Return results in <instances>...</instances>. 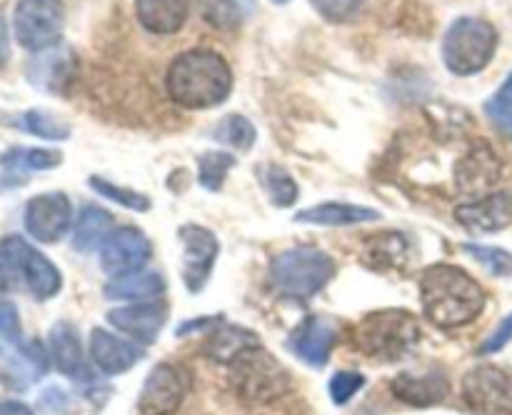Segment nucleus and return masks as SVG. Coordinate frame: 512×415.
<instances>
[{"label":"nucleus","instance_id":"1","mask_svg":"<svg viewBox=\"0 0 512 415\" xmlns=\"http://www.w3.org/2000/svg\"><path fill=\"white\" fill-rule=\"evenodd\" d=\"M423 310L438 328H460L483 313L485 290L458 265H430L420 275Z\"/></svg>","mask_w":512,"mask_h":415},{"label":"nucleus","instance_id":"2","mask_svg":"<svg viewBox=\"0 0 512 415\" xmlns=\"http://www.w3.org/2000/svg\"><path fill=\"white\" fill-rule=\"evenodd\" d=\"M165 83L175 103L188 110H205L228 98L233 73L213 50H188L173 60Z\"/></svg>","mask_w":512,"mask_h":415},{"label":"nucleus","instance_id":"3","mask_svg":"<svg viewBox=\"0 0 512 415\" xmlns=\"http://www.w3.org/2000/svg\"><path fill=\"white\" fill-rule=\"evenodd\" d=\"M420 325L408 310H378L355 328V348L373 360H400L418 345Z\"/></svg>","mask_w":512,"mask_h":415},{"label":"nucleus","instance_id":"4","mask_svg":"<svg viewBox=\"0 0 512 415\" xmlns=\"http://www.w3.org/2000/svg\"><path fill=\"white\" fill-rule=\"evenodd\" d=\"M335 263L318 248H290L270 263V283L285 298L310 300L330 283Z\"/></svg>","mask_w":512,"mask_h":415},{"label":"nucleus","instance_id":"5","mask_svg":"<svg viewBox=\"0 0 512 415\" xmlns=\"http://www.w3.org/2000/svg\"><path fill=\"white\" fill-rule=\"evenodd\" d=\"M498 50V30L483 18H458L443 38V60L453 75L485 70Z\"/></svg>","mask_w":512,"mask_h":415},{"label":"nucleus","instance_id":"6","mask_svg":"<svg viewBox=\"0 0 512 415\" xmlns=\"http://www.w3.org/2000/svg\"><path fill=\"white\" fill-rule=\"evenodd\" d=\"M15 278L23 280L38 300L53 298L63 288L60 270L43 253L18 235H8L0 240V283L13 285Z\"/></svg>","mask_w":512,"mask_h":415},{"label":"nucleus","instance_id":"7","mask_svg":"<svg viewBox=\"0 0 512 415\" xmlns=\"http://www.w3.org/2000/svg\"><path fill=\"white\" fill-rule=\"evenodd\" d=\"M235 390L253 403H270L288 388V373L283 365L265 353L263 348H250L233 360Z\"/></svg>","mask_w":512,"mask_h":415},{"label":"nucleus","instance_id":"8","mask_svg":"<svg viewBox=\"0 0 512 415\" xmlns=\"http://www.w3.org/2000/svg\"><path fill=\"white\" fill-rule=\"evenodd\" d=\"M463 400L480 415H512V373L500 365H475L463 378Z\"/></svg>","mask_w":512,"mask_h":415},{"label":"nucleus","instance_id":"9","mask_svg":"<svg viewBox=\"0 0 512 415\" xmlns=\"http://www.w3.org/2000/svg\"><path fill=\"white\" fill-rule=\"evenodd\" d=\"M13 28L23 48L33 53L53 48L63 33V8L58 0H20L15 5Z\"/></svg>","mask_w":512,"mask_h":415},{"label":"nucleus","instance_id":"10","mask_svg":"<svg viewBox=\"0 0 512 415\" xmlns=\"http://www.w3.org/2000/svg\"><path fill=\"white\" fill-rule=\"evenodd\" d=\"M180 243H183V280L190 293H198L205 288L213 265L218 260L220 243L208 228L203 225H183L178 230Z\"/></svg>","mask_w":512,"mask_h":415},{"label":"nucleus","instance_id":"11","mask_svg":"<svg viewBox=\"0 0 512 415\" xmlns=\"http://www.w3.org/2000/svg\"><path fill=\"white\" fill-rule=\"evenodd\" d=\"M150 255H153V243L143 230L118 228L108 235V240L100 248V265H103L105 273L118 278V275L143 270Z\"/></svg>","mask_w":512,"mask_h":415},{"label":"nucleus","instance_id":"12","mask_svg":"<svg viewBox=\"0 0 512 415\" xmlns=\"http://www.w3.org/2000/svg\"><path fill=\"white\" fill-rule=\"evenodd\" d=\"M70 218H73V208H70L68 195L43 193L30 198V203L25 205L23 223L30 238L38 243H55L68 233Z\"/></svg>","mask_w":512,"mask_h":415},{"label":"nucleus","instance_id":"13","mask_svg":"<svg viewBox=\"0 0 512 415\" xmlns=\"http://www.w3.org/2000/svg\"><path fill=\"white\" fill-rule=\"evenodd\" d=\"M183 373L175 365L160 363L150 370L148 380H145L143 390L138 398V410L143 415H170L180 408L185 398Z\"/></svg>","mask_w":512,"mask_h":415},{"label":"nucleus","instance_id":"14","mask_svg":"<svg viewBox=\"0 0 512 415\" xmlns=\"http://www.w3.org/2000/svg\"><path fill=\"white\" fill-rule=\"evenodd\" d=\"M75 55L68 45L38 50L28 63V80L45 93H65L75 78Z\"/></svg>","mask_w":512,"mask_h":415},{"label":"nucleus","instance_id":"15","mask_svg":"<svg viewBox=\"0 0 512 415\" xmlns=\"http://www.w3.org/2000/svg\"><path fill=\"white\" fill-rule=\"evenodd\" d=\"M455 218L470 233H498L512 225V195L510 193H490L473 203L458 205Z\"/></svg>","mask_w":512,"mask_h":415},{"label":"nucleus","instance_id":"16","mask_svg":"<svg viewBox=\"0 0 512 415\" xmlns=\"http://www.w3.org/2000/svg\"><path fill=\"white\" fill-rule=\"evenodd\" d=\"M335 340H338L335 325L328 318H323V315H310L293 333L290 348L295 350V355L303 363L313 365V368H323V365H328Z\"/></svg>","mask_w":512,"mask_h":415},{"label":"nucleus","instance_id":"17","mask_svg":"<svg viewBox=\"0 0 512 415\" xmlns=\"http://www.w3.org/2000/svg\"><path fill=\"white\" fill-rule=\"evenodd\" d=\"M500 178V160L488 145H478L455 165V183L463 195H490Z\"/></svg>","mask_w":512,"mask_h":415},{"label":"nucleus","instance_id":"18","mask_svg":"<svg viewBox=\"0 0 512 415\" xmlns=\"http://www.w3.org/2000/svg\"><path fill=\"white\" fill-rule=\"evenodd\" d=\"M165 318H168V308L158 303H133L108 313L110 325L115 330H120V333L130 335V338L140 340L145 345L158 340Z\"/></svg>","mask_w":512,"mask_h":415},{"label":"nucleus","instance_id":"19","mask_svg":"<svg viewBox=\"0 0 512 415\" xmlns=\"http://www.w3.org/2000/svg\"><path fill=\"white\" fill-rule=\"evenodd\" d=\"M390 390L403 403L415 405V408H428V405H438L448 398L450 383L443 373H400L390 380Z\"/></svg>","mask_w":512,"mask_h":415},{"label":"nucleus","instance_id":"20","mask_svg":"<svg viewBox=\"0 0 512 415\" xmlns=\"http://www.w3.org/2000/svg\"><path fill=\"white\" fill-rule=\"evenodd\" d=\"M90 355L103 373L120 375L133 368L143 353H140L138 345L128 343V340L118 338L103 328H95L90 335Z\"/></svg>","mask_w":512,"mask_h":415},{"label":"nucleus","instance_id":"21","mask_svg":"<svg viewBox=\"0 0 512 415\" xmlns=\"http://www.w3.org/2000/svg\"><path fill=\"white\" fill-rule=\"evenodd\" d=\"M50 358H53L55 368L63 375L73 380H88L90 373L85 368L83 345H80L78 330L70 323H55L50 328Z\"/></svg>","mask_w":512,"mask_h":415},{"label":"nucleus","instance_id":"22","mask_svg":"<svg viewBox=\"0 0 512 415\" xmlns=\"http://www.w3.org/2000/svg\"><path fill=\"white\" fill-rule=\"evenodd\" d=\"M190 13V0H135V15L150 33H178Z\"/></svg>","mask_w":512,"mask_h":415},{"label":"nucleus","instance_id":"23","mask_svg":"<svg viewBox=\"0 0 512 415\" xmlns=\"http://www.w3.org/2000/svg\"><path fill=\"white\" fill-rule=\"evenodd\" d=\"M380 210L368 208V205L353 203H320L313 208L298 210L295 220L308 225H325V228H343V225H358L378 220Z\"/></svg>","mask_w":512,"mask_h":415},{"label":"nucleus","instance_id":"24","mask_svg":"<svg viewBox=\"0 0 512 415\" xmlns=\"http://www.w3.org/2000/svg\"><path fill=\"white\" fill-rule=\"evenodd\" d=\"M165 290L163 275L155 270H135V273L110 278L105 285V298L108 300H135V303H148L150 298H158Z\"/></svg>","mask_w":512,"mask_h":415},{"label":"nucleus","instance_id":"25","mask_svg":"<svg viewBox=\"0 0 512 415\" xmlns=\"http://www.w3.org/2000/svg\"><path fill=\"white\" fill-rule=\"evenodd\" d=\"M258 345V335L253 330L238 328V325H220L210 333L205 353L218 363H233L238 355H243L250 348H258Z\"/></svg>","mask_w":512,"mask_h":415},{"label":"nucleus","instance_id":"26","mask_svg":"<svg viewBox=\"0 0 512 415\" xmlns=\"http://www.w3.org/2000/svg\"><path fill=\"white\" fill-rule=\"evenodd\" d=\"M110 233H113V215L98 205H85L78 215V225H75L73 248L80 253L103 248Z\"/></svg>","mask_w":512,"mask_h":415},{"label":"nucleus","instance_id":"27","mask_svg":"<svg viewBox=\"0 0 512 415\" xmlns=\"http://www.w3.org/2000/svg\"><path fill=\"white\" fill-rule=\"evenodd\" d=\"M413 253V243L408 240V235L400 233H388V235H375L368 243V258L375 260V265H393L400 268L410 260Z\"/></svg>","mask_w":512,"mask_h":415},{"label":"nucleus","instance_id":"28","mask_svg":"<svg viewBox=\"0 0 512 415\" xmlns=\"http://www.w3.org/2000/svg\"><path fill=\"white\" fill-rule=\"evenodd\" d=\"M0 163L5 168H20V170H50L58 168L63 163V155L58 150L45 148H10L8 153L0 155Z\"/></svg>","mask_w":512,"mask_h":415},{"label":"nucleus","instance_id":"29","mask_svg":"<svg viewBox=\"0 0 512 415\" xmlns=\"http://www.w3.org/2000/svg\"><path fill=\"white\" fill-rule=\"evenodd\" d=\"M15 123L30 135H38L43 140H68L70 138V125L65 120L55 118L48 110H28L20 115Z\"/></svg>","mask_w":512,"mask_h":415},{"label":"nucleus","instance_id":"30","mask_svg":"<svg viewBox=\"0 0 512 415\" xmlns=\"http://www.w3.org/2000/svg\"><path fill=\"white\" fill-rule=\"evenodd\" d=\"M485 115L498 128L500 135L512 140V70L498 90L485 103Z\"/></svg>","mask_w":512,"mask_h":415},{"label":"nucleus","instance_id":"31","mask_svg":"<svg viewBox=\"0 0 512 415\" xmlns=\"http://www.w3.org/2000/svg\"><path fill=\"white\" fill-rule=\"evenodd\" d=\"M213 135L215 140H220V143L230 145L235 150H250L255 145V138H258L253 123L248 118H243V115H228V118H223L215 125Z\"/></svg>","mask_w":512,"mask_h":415},{"label":"nucleus","instance_id":"32","mask_svg":"<svg viewBox=\"0 0 512 415\" xmlns=\"http://www.w3.org/2000/svg\"><path fill=\"white\" fill-rule=\"evenodd\" d=\"M260 180H263L265 190H268L270 200H273L278 208H288L298 200V185L290 178V173L280 165H265L260 170Z\"/></svg>","mask_w":512,"mask_h":415},{"label":"nucleus","instance_id":"33","mask_svg":"<svg viewBox=\"0 0 512 415\" xmlns=\"http://www.w3.org/2000/svg\"><path fill=\"white\" fill-rule=\"evenodd\" d=\"M463 250L473 255L490 275L495 278H512V253L505 248H495V245H478V243H465Z\"/></svg>","mask_w":512,"mask_h":415},{"label":"nucleus","instance_id":"34","mask_svg":"<svg viewBox=\"0 0 512 415\" xmlns=\"http://www.w3.org/2000/svg\"><path fill=\"white\" fill-rule=\"evenodd\" d=\"M88 185L100 195V198L113 200V203L123 205V208L128 210H135V213H145V210H150V200L145 198L143 193H135V190L130 188H118L115 183H110V180L105 178H98V175H93V178L88 180Z\"/></svg>","mask_w":512,"mask_h":415},{"label":"nucleus","instance_id":"35","mask_svg":"<svg viewBox=\"0 0 512 415\" xmlns=\"http://www.w3.org/2000/svg\"><path fill=\"white\" fill-rule=\"evenodd\" d=\"M235 165V158L230 153H205L198 158V180L203 188L220 190L228 170Z\"/></svg>","mask_w":512,"mask_h":415},{"label":"nucleus","instance_id":"36","mask_svg":"<svg viewBox=\"0 0 512 415\" xmlns=\"http://www.w3.org/2000/svg\"><path fill=\"white\" fill-rule=\"evenodd\" d=\"M203 13L218 28H233L240 20V8L235 0H203Z\"/></svg>","mask_w":512,"mask_h":415},{"label":"nucleus","instance_id":"37","mask_svg":"<svg viewBox=\"0 0 512 415\" xmlns=\"http://www.w3.org/2000/svg\"><path fill=\"white\" fill-rule=\"evenodd\" d=\"M365 385V378L360 373H350V370H343V373H335L333 380H330V395H333V403L345 405L360 388Z\"/></svg>","mask_w":512,"mask_h":415},{"label":"nucleus","instance_id":"38","mask_svg":"<svg viewBox=\"0 0 512 415\" xmlns=\"http://www.w3.org/2000/svg\"><path fill=\"white\" fill-rule=\"evenodd\" d=\"M310 3H313V8L318 10L325 20H330V23H343L350 15L358 13L363 0H310Z\"/></svg>","mask_w":512,"mask_h":415},{"label":"nucleus","instance_id":"39","mask_svg":"<svg viewBox=\"0 0 512 415\" xmlns=\"http://www.w3.org/2000/svg\"><path fill=\"white\" fill-rule=\"evenodd\" d=\"M512 340V313L505 315L503 320H500L498 328L493 330V333L488 335V338L483 340V345L478 348L480 355H493V353H500V350L505 348Z\"/></svg>","mask_w":512,"mask_h":415},{"label":"nucleus","instance_id":"40","mask_svg":"<svg viewBox=\"0 0 512 415\" xmlns=\"http://www.w3.org/2000/svg\"><path fill=\"white\" fill-rule=\"evenodd\" d=\"M0 338L8 343L20 340V315L10 300H0Z\"/></svg>","mask_w":512,"mask_h":415},{"label":"nucleus","instance_id":"41","mask_svg":"<svg viewBox=\"0 0 512 415\" xmlns=\"http://www.w3.org/2000/svg\"><path fill=\"white\" fill-rule=\"evenodd\" d=\"M0 415H33V410L20 400H5L0 403Z\"/></svg>","mask_w":512,"mask_h":415},{"label":"nucleus","instance_id":"42","mask_svg":"<svg viewBox=\"0 0 512 415\" xmlns=\"http://www.w3.org/2000/svg\"><path fill=\"white\" fill-rule=\"evenodd\" d=\"M10 58V43H8V28H5V18L0 15V68L8 63Z\"/></svg>","mask_w":512,"mask_h":415},{"label":"nucleus","instance_id":"43","mask_svg":"<svg viewBox=\"0 0 512 415\" xmlns=\"http://www.w3.org/2000/svg\"><path fill=\"white\" fill-rule=\"evenodd\" d=\"M273 3H278V5H285V3H290V0H273Z\"/></svg>","mask_w":512,"mask_h":415}]
</instances>
